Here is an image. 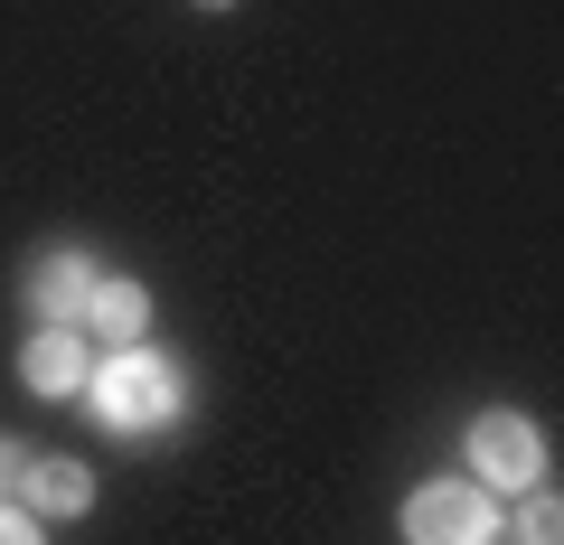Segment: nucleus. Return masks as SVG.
Here are the masks:
<instances>
[{"instance_id": "nucleus-1", "label": "nucleus", "mask_w": 564, "mask_h": 545, "mask_svg": "<svg viewBox=\"0 0 564 545\" xmlns=\"http://www.w3.org/2000/svg\"><path fill=\"white\" fill-rule=\"evenodd\" d=\"M85 404H95V424L122 433V443H141V433H161L180 424V404H188V377L161 358V348H113V358L85 377Z\"/></svg>"}, {"instance_id": "nucleus-2", "label": "nucleus", "mask_w": 564, "mask_h": 545, "mask_svg": "<svg viewBox=\"0 0 564 545\" xmlns=\"http://www.w3.org/2000/svg\"><path fill=\"white\" fill-rule=\"evenodd\" d=\"M404 545H499V499H480V480H423L404 499Z\"/></svg>"}, {"instance_id": "nucleus-3", "label": "nucleus", "mask_w": 564, "mask_h": 545, "mask_svg": "<svg viewBox=\"0 0 564 545\" xmlns=\"http://www.w3.org/2000/svg\"><path fill=\"white\" fill-rule=\"evenodd\" d=\"M470 480L480 489H508V499H527V489L545 480V433L527 424V414H480L470 424Z\"/></svg>"}, {"instance_id": "nucleus-4", "label": "nucleus", "mask_w": 564, "mask_h": 545, "mask_svg": "<svg viewBox=\"0 0 564 545\" xmlns=\"http://www.w3.org/2000/svg\"><path fill=\"white\" fill-rule=\"evenodd\" d=\"M20 377H29V395H47V404H66V395H85V377H95V348H85V329H66V320H47L39 339L20 348Z\"/></svg>"}, {"instance_id": "nucleus-5", "label": "nucleus", "mask_w": 564, "mask_h": 545, "mask_svg": "<svg viewBox=\"0 0 564 545\" xmlns=\"http://www.w3.org/2000/svg\"><path fill=\"white\" fill-rule=\"evenodd\" d=\"M76 329H95L104 348H141L151 339V292H141L132 273H95V302H85Z\"/></svg>"}, {"instance_id": "nucleus-6", "label": "nucleus", "mask_w": 564, "mask_h": 545, "mask_svg": "<svg viewBox=\"0 0 564 545\" xmlns=\"http://www.w3.org/2000/svg\"><path fill=\"white\" fill-rule=\"evenodd\" d=\"M29 302H39V320H85V302H95V254H76V244H57V254H39V273H29Z\"/></svg>"}, {"instance_id": "nucleus-7", "label": "nucleus", "mask_w": 564, "mask_h": 545, "mask_svg": "<svg viewBox=\"0 0 564 545\" xmlns=\"http://www.w3.org/2000/svg\"><path fill=\"white\" fill-rule=\"evenodd\" d=\"M20 499H29V517H85L95 508V470L85 461H29Z\"/></svg>"}, {"instance_id": "nucleus-8", "label": "nucleus", "mask_w": 564, "mask_h": 545, "mask_svg": "<svg viewBox=\"0 0 564 545\" xmlns=\"http://www.w3.org/2000/svg\"><path fill=\"white\" fill-rule=\"evenodd\" d=\"M518 545H564V508L555 499H527L518 508Z\"/></svg>"}, {"instance_id": "nucleus-9", "label": "nucleus", "mask_w": 564, "mask_h": 545, "mask_svg": "<svg viewBox=\"0 0 564 545\" xmlns=\"http://www.w3.org/2000/svg\"><path fill=\"white\" fill-rule=\"evenodd\" d=\"M0 545H47V536H39V517H29L20 499H0Z\"/></svg>"}, {"instance_id": "nucleus-10", "label": "nucleus", "mask_w": 564, "mask_h": 545, "mask_svg": "<svg viewBox=\"0 0 564 545\" xmlns=\"http://www.w3.org/2000/svg\"><path fill=\"white\" fill-rule=\"evenodd\" d=\"M20 480H29V451L0 433V499H20Z\"/></svg>"}, {"instance_id": "nucleus-11", "label": "nucleus", "mask_w": 564, "mask_h": 545, "mask_svg": "<svg viewBox=\"0 0 564 545\" xmlns=\"http://www.w3.org/2000/svg\"><path fill=\"white\" fill-rule=\"evenodd\" d=\"M198 10H236V0H198Z\"/></svg>"}]
</instances>
